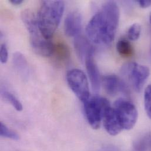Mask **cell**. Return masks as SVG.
Wrapping results in <instances>:
<instances>
[{
  "mask_svg": "<svg viewBox=\"0 0 151 151\" xmlns=\"http://www.w3.org/2000/svg\"><path fill=\"white\" fill-rule=\"evenodd\" d=\"M67 80L71 89L82 102L90 98L88 81L82 71L79 69L70 70L67 73Z\"/></svg>",
  "mask_w": 151,
  "mask_h": 151,
  "instance_id": "52a82bcc",
  "label": "cell"
},
{
  "mask_svg": "<svg viewBox=\"0 0 151 151\" xmlns=\"http://www.w3.org/2000/svg\"><path fill=\"white\" fill-rule=\"evenodd\" d=\"M87 74L91 82L93 91L98 93L101 86V78L99 70L93 58V52L89 53L85 59Z\"/></svg>",
  "mask_w": 151,
  "mask_h": 151,
  "instance_id": "9c48e42d",
  "label": "cell"
},
{
  "mask_svg": "<svg viewBox=\"0 0 151 151\" xmlns=\"http://www.w3.org/2000/svg\"><path fill=\"white\" fill-rule=\"evenodd\" d=\"M138 3L139 6L143 8H148L151 5V0H140L138 1Z\"/></svg>",
  "mask_w": 151,
  "mask_h": 151,
  "instance_id": "7402d4cb",
  "label": "cell"
},
{
  "mask_svg": "<svg viewBox=\"0 0 151 151\" xmlns=\"http://www.w3.org/2000/svg\"><path fill=\"white\" fill-rule=\"evenodd\" d=\"M102 85L106 92L111 96L116 95L119 92L127 93V84L122 79L115 75H109L104 77Z\"/></svg>",
  "mask_w": 151,
  "mask_h": 151,
  "instance_id": "30bf717a",
  "label": "cell"
},
{
  "mask_svg": "<svg viewBox=\"0 0 151 151\" xmlns=\"http://www.w3.org/2000/svg\"><path fill=\"white\" fill-rule=\"evenodd\" d=\"M134 148L137 151H146L151 147V134L146 135L134 143Z\"/></svg>",
  "mask_w": 151,
  "mask_h": 151,
  "instance_id": "e0dca14e",
  "label": "cell"
},
{
  "mask_svg": "<svg viewBox=\"0 0 151 151\" xmlns=\"http://www.w3.org/2000/svg\"><path fill=\"white\" fill-rule=\"evenodd\" d=\"M141 26L138 23L133 24L128 29V37L131 41H137L140 37Z\"/></svg>",
  "mask_w": 151,
  "mask_h": 151,
  "instance_id": "d6986e66",
  "label": "cell"
},
{
  "mask_svg": "<svg viewBox=\"0 0 151 151\" xmlns=\"http://www.w3.org/2000/svg\"><path fill=\"white\" fill-rule=\"evenodd\" d=\"M121 74L136 91L140 92L150 75V70L147 66L129 63L122 66Z\"/></svg>",
  "mask_w": 151,
  "mask_h": 151,
  "instance_id": "5b68a950",
  "label": "cell"
},
{
  "mask_svg": "<svg viewBox=\"0 0 151 151\" xmlns=\"http://www.w3.org/2000/svg\"><path fill=\"white\" fill-rule=\"evenodd\" d=\"M8 59V51L5 44L1 45L0 48V61L2 64L6 63Z\"/></svg>",
  "mask_w": 151,
  "mask_h": 151,
  "instance_id": "44dd1931",
  "label": "cell"
},
{
  "mask_svg": "<svg viewBox=\"0 0 151 151\" xmlns=\"http://www.w3.org/2000/svg\"><path fill=\"white\" fill-rule=\"evenodd\" d=\"M12 63L17 71L24 77L29 75V66L25 57L21 52H15L13 55Z\"/></svg>",
  "mask_w": 151,
  "mask_h": 151,
  "instance_id": "4fadbf2b",
  "label": "cell"
},
{
  "mask_svg": "<svg viewBox=\"0 0 151 151\" xmlns=\"http://www.w3.org/2000/svg\"><path fill=\"white\" fill-rule=\"evenodd\" d=\"M1 94L2 98L10 104L17 111H21L22 110L23 107L22 104L11 92L2 88Z\"/></svg>",
  "mask_w": 151,
  "mask_h": 151,
  "instance_id": "2e32d148",
  "label": "cell"
},
{
  "mask_svg": "<svg viewBox=\"0 0 151 151\" xmlns=\"http://www.w3.org/2000/svg\"><path fill=\"white\" fill-rule=\"evenodd\" d=\"M21 17L29 34L31 45L35 53L42 57L51 56L54 44L51 40L46 39L41 34L34 14L29 9H25L21 12Z\"/></svg>",
  "mask_w": 151,
  "mask_h": 151,
  "instance_id": "3957f363",
  "label": "cell"
},
{
  "mask_svg": "<svg viewBox=\"0 0 151 151\" xmlns=\"http://www.w3.org/2000/svg\"><path fill=\"white\" fill-rule=\"evenodd\" d=\"M81 26V15L78 11H74L68 14L64 22V31L67 36L76 37L79 35Z\"/></svg>",
  "mask_w": 151,
  "mask_h": 151,
  "instance_id": "8fae6325",
  "label": "cell"
},
{
  "mask_svg": "<svg viewBox=\"0 0 151 151\" xmlns=\"http://www.w3.org/2000/svg\"><path fill=\"white\" fill-rule=\"evenodd\" d=\"M102 122L106 131L111 136H116L123 129L115 109L111 106L105 109Z\"/></svg>",
  "mask_w": 151,
  "mask_h": 151,
  "instance_id": "ba28073f",
  "label": "cell"
},
{
  "mask_svg": "<svg viewBox=\"0 0 151 151\" xmlns=\"http://www.w3.org/2000/svg\"><path fill=\"white\" fill-rule=\"evenodd\" d=\"M114 109L123 129L130 130L135 127L138 119V111L131 102L122 98L118 99L114 103Z\"/></svg>",
  "mask_w": 151,
  "mask_h": 151,
  "instance_id": "8992f818",
  "label": "cell"
},
{
  "mask_svg": "<svg viewBox=\"0 0 151 151\" xmlns=\"http://www.w3.org/2000/svg\"><path fill=\"white\" fill-rule=\"evenodd\" d=\"M63 1H44L40 7L37 22L42 35L51 40L57 29L64 12Z\"/></svg>",
  "mask_w": 151,
  "mask_h": 151,
  "instance_id": "7a4b0ae2",
  "label": "cell"
},
{
  "mask_svg": "<svg viewBox=\"0 0 151 151\" xmlns=\"http://www.w3.org/2000/svg\"><path fill=\"white\" fill-rule=\"evenodd\" d=\"M150 22L151 23V14L150 15Z\"/></svg>",
  "mask_w": 151,
  "mask_h": 151,
  "instance_id": "cb8c5ba5",
  "label": "cell"
},
{
  "mask_svg": "<svg viewBox=\"0 0 151 151\" xmlns=\"http://www.w3.org/2000/svg\"><path fill=\"white\" fill-rule=\"evenodd\" d=\"M84 112L90 126L94 129L99 128L105 109L110 106L109 102L101 96L90 97L83 102Z\"/></svg>",
  "mask_w": 151,
  "mask_h": 151,
  "instance_id": "277c9868",
  "label": "cell"
},
{
  "mask_svg": "<svg viewBox=\"0 0 151 151\" xmlns=\"http://www.w3.org/2000/svg\"><path fill=\"white\" fill-rule=\"evenodd\" d=\"M52 55L54 56L57 62L60 63H65L68 60L70 57V50L65 44L58 43L54 45Z\"/></svg>",
  "mask_w": 151,
  "mask_h": 151,
  "instance_id": "5bb4252c",
  "label": "cell"
},
{
  "mask_svg": "<svg viewBox=\"0 0 151 151\" xmlns=\"http://www.w3.org/2000/svg\"><path fill=\"white\" fill-rule=\"evenodd\" d=\"M0 135L2 137L14 141H17L19 139V136L17 132L11 129H9L2 122H1L0 124Z\"/></svg>",
  "mask_w": 151,
  "mask_h": 151,
  "instance_id": "ac0fdd59",
  "label": "cell"
},
{
  "mask_svg": "<svg viewBox=\"0 0 151 151\" xmlns=\"http://www.w3.org/2000/svg\"><path fill=\"white\" fill-rule=\"evenodd\" d=\"M116 50L122 57L129 58L134 54V48L131 44L126 40H121L116 44Z\"/></svg>",
  "mask_w": 151,
  "mask_h": 151,
  "instance_id": "9a60e30c",
  "label": "cell"
},
{
  "mask_svg": "<svg viewBox=\"0 0 151 151\" xmlns=\"http://www.w3.org/2000/svg\"><path fill=\"white\" fill-rule=\"evenodd\" d=\"M10 3L14 5H18L23 2L22 0H10Z\"/></svg>",
  "mask_w": 151,
  "mask_h": 151,
  "instance_id": "603a6c76",
  "label": "cell"
},
{
  "mask_svg": "<svg viewBox=\"0 0 151 151\" xmlns=\"http://www.w3.org/2000/svg\"><path fill=\"white\" fill-rule=\"evenodd\" d=\"M74 47L77 56L81 61H85L86 56L93 50L89 42L83 37L78 35L75 37Z\"/></svg>",
  "mask_w": 151,
  "mask_h": 151,
  "instance_id": "7c38bea8",
  "label": "cell"
},
{
  "mask_svg": "<svg viewBox=\"0 0 151 151\" xmlns=\"http://www.w3.org/2000/svg\"><path fill=\"white\" fill-rule=\"evenodd\" d=\"M119 20V9L115 2H105L92 17L86 27L88 38L94 44L108 45L114 41Z\"/></svg>",
  "mask_w": 151,
  "mask_h": 151,
  "instance_id": "6da1fadb",
  "label": "cell"
},
{
  "mask_svg": "<svg viewBox=\"0 0 151 151\" xmlns=\"http://www.w3.org/2000/svg\"><path fill=\"white\" fill-rule=\"evenodd\" d=\"M144 106L146 113L151 119V85H148L144 91Z\"/></svg>",
  "mask_w": 151,
  "mask_h": 151,
  "instance_id": "ffe728a7",
  "label": "cell"
}]
</instances>
